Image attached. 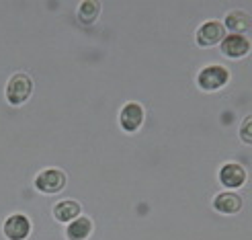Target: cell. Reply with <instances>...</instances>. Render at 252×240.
<instances>
[{"label": "cell", "instance_id": "7a4b0ae2", "mask_svg": "<svg viewBox=\"0 0 252 240\" xmlns=\"http://www.w3.org/2000/svg\"><path fill=\"white\" fill-rule=\"evenodd\" d=\"M228 80H230V72L225 70L223 66H218V64L203 68L199 72V76H197V84L203 88V91H207V93L220 91V88Z\"/></svg>", "mask_w": 252, "mask_h": 240}, {"label": "cell", "instance_id": "3957f363", "mask_svg": "<svg viewBox=\"0 0 252 240\" xmlns=\"http://www.w3.org/2000/svg\"><path fill=\"white\" fill-rule=\"evenodd\" d=\"M35 187L39 189L41 193H47V195L60 193L62 189L66 187V174L62 171H58V169H47V171L37 174Z\"/></svg>", "mask_w": 252, "mask_h": 240}, {"label": "cell", "instance_id": "ba28073f", "mask_svg": "<svg viewBox=\"0 0 252 240\" xmlns=\"http://www.w3.org/2000/svg\"><path fill=\"white\" fill-rule=\"evenodd\" d=\"M221 52L223 56H228V58H242L250 52V41L246 39L244 35H228V37H223V41H221Z\"/></svg>", "mask_w": 252, "mask_h": 240}, {"label": "cell", "instance_id": "8992f818", "mask_svg": "<svg viewBox=\"0 0 252 240\" xmlns=\"http://www.w3.org/2000/svg\"><path fill=\"white\" fill-rule=\"evenodd\" d=\"M119 123L125 132H135L140 130V125L144 123V107L140 103H127L121 109Z\"/></svg>", "mask_w": 252, "mask_h": 240}, {"label": "cell", "instance_id": "5b68a950", "mask_svg": "<svg viewBox=\"0 0 252 240\" xmlns=\"http://www.w3.org/2000/svg\"><path fill=\"white\" fill-rule=\"evenodd\" d=\"M2 232L8 240H25L31 232V222L23 216V213H12L4 222Z\"/></svg>", "mask_w": 252, "mask_h": 240}, {"label": "cell", "instance_id": "30bf717a", "mask_svg": "<svg viewBox=\"0 0 252 240\" xmlns=\"http://www.w3.org/2000/svg\"><path fill=\"white\" fill-rule=\"evenodd\" d=\"M80 204H76V201L72 199H66V201H60V204L54 207V218L58 222H74L78 216H80Z\"/></svg>", "mask_w": 252, "mask_h": 240}, {"label": "cell", "instance_id": "9c48e42d", "mask_svg": "<svg viewBox=\"0 0 252 240\" xmlns=\"http://www.w3.org/2000/svg\"><path fill=\"white\" fill-rule=\"evenodd\" d=\"M213 206L220 213H238L242 209V197L238 193H232V191H225V193H220L216 199H213Z\"/></svg>", "mask_w": 252, "mask_h": 240}, {"label": "cell", "instance_id": "277c9868", "mask_svg": "<svg viewBox=\"0 0 252 240\" xmlns=\"http://www.w3.org/2000/svg\"><path fill=\"white\" fill-rule=\"evenodd\" d=\"M225 37V27L218 21H207L197 31V43L201 47H211L216 43H221Z\"/></svg>", "mask_w": 252, "mask_h": 240}, {"label": "cell", "instance_id": "7c38bea8", "mask_svg": "<svg viewBox=\"0 0 252 240\" xmlns=\"http://www.w3.org/2000/svg\"><path fill=\"white\" fill-rule=\"evenodd\" d=\"M225 27L234 31V35H240L242 31H246L250 27V17L242 10H234L225 17Z\"/></svg>", "mask_w": 252, "mask_h": 240}, {"label": "cell", "instance_id": "5bb4252c", "mask_svg": "<svg viewBox=\"0 0 252 240\" xmlns=\"http://www.w3.org/2000/svg\"><path fill=\"white\" fill-rule=\"evenodd\" d=\"M240 140L252 146V115H248L240 125Z\"/></svg>", "mask_w": 252, "mask_h": 240}, {"label": "cell", "instance_id": "6da1fadb", "mask_svg": "<svg viewBox=\"0 0 252 240\" xmlns=\"http://www.w3.org/2000/svg\"><path fill=\"white\" fill-rule=\"evenodd\" d=\"M33 93V80L27 76V74H15L8 84H6V99L10 105H23Z\"/></svg>", "mask_w": 252, "mask_h": 240}, {"label": "cell", "instance_id": "8fae6325", "mask_svg": "<svg viewBox=\"0 0 252 240\" xmlns=\"http://www.w3.org/2000/svg\"><path fill=\"white\" fill-rule=\"evenodd\" d=\"M93 232V222L88 218H76L74 222H70V226L66 228V236L68 240H86Z\"/></svg>", "mask_w": 252, "mask_h": 240}, {"label": "cell", "instance_id": "52a82bcc", "mask_svg": "<svg viewBox=\"0 0 252 240\" xmlns=\"http://www.w3.org/2000/svg\"><path fill=\"white\" fill-rule=\"evenodd\" d=\"M220 181L230 187V189H236V187H242L246 183V171L242 164L238 162H228L223 164L221 171H220Z\"/></svg>", "mask_w": 252, "mask_h": 240}, {"label": "cell", "instance_id": "4fadbf2b", "mask_svg": "<svg viewBox=\"0 0 252 240\" xmlns=\"http://www.w3.org/2000/svg\"><path fill=\"white\" fill-rule=\"evenodd\" d=\"M98 12H100V2H96V0H84L78 6V19L84 25H91L98 19Z\"/></svg>", "mask_w": 252, "mask_h": 240}]
</instances>
